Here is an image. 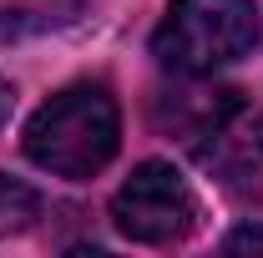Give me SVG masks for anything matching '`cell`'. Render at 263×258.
<instances>
[{
  "mask_svg": "<svg viewBox=\"0 0 263 258\" xmlns=\"http://www.w3.org/2000/svg\"><path fill=\"white\" fill-rule=\"evenodd\" d=\"M111 218L127 233L132 243H182L197 228L202 208H197V193L187 188V177L172 167V162H142L127 182L111 197Z\"/></svg>",
  "mask_w": 263,
  "mask_h": 258,
  "instance_id": "3957f363",
  "label": "cell"
},
{
  "mask_svg": "<svg viewBox=\"0 0 263 258\" xmlns=\"http://www.w3.org/2000/svg\"><path fill=\"white\" fill-rule=\"evenodd\" d=\"M228 248H263V228H238L228 238Z\"/></svg>",
  "mask_w": 263,
  "mask_h": 258,
  "instance_id": "8992f818",
  "label": "cell"
},
{
  "mask_svg": "<svg viewBox=\"0 0 263 258\" xmlns=\"http://www.w3.org/2000/svg\"><path fill=\"white\" fill-rule=\"evenodd\" d=\"M122 142V112L106 86L76 81L46 101L26 127V157L51 172V177H97L106 162L117 157Z\"/></svg>",
  "mask_w": 263,
  "mask_h": 258,
  "instance_id": "6da1fadb",
  "label": "cell"
},
{
  "mask_svg": "<svg viewBox=\"0 0 263 258\" xmlns=\"http://www.w3.org/2000/svg\"><path fill=\"white\" fill-rule=\"evenodd\" d=\"M35 218H41L35 188H26L21 177H5V172H0V238H5V233H26Z\"/></svg>",
  "mask_w": 263,
  "mask_h": 258,
  "instance_id": "5b68a950",
  "label": "cell"
},
{
  "mask_svg": "<svg viewBox=\"0 0 263 258\" xmlns=\"http://www.w3.org/2000/svg\"><path fill=\"white\" fill-rule=\"evenodd\" d=\"M197 157L208 162L213 172H223L228 182L253 177V172L263 167V117H258V112H248L243 101L228 106L213 127L197 137Z\"/></svg>",
  "mask_w": 263,
  "mask_h": 258,
  "instance_id": "277c9868",
  "label": "cell"
},
{
  "mask_svg": "<svg viewBox=\"0 0 263 258\" xmlns=\"http://www.w3.org/2000/svg\"><path fill=\"white\" fill-rule=\"evenodd\" d=\"M258 46L253 0H172L152 31V56L177 76H213Z\"/></svg>",
  "mask_w": 263,
  "mask_h": 258,
  "instance_id": "7a4b0ae2",
  "label": "cell"
},
{
  "mask_svg": "<svg viewBox=\"0 0 263 258\" xmlns=\"http://www.w3.org/2000/svg\"><path fill=\"white\" fill-rule=\"evenodd\" d=\"M10 106H15V91H10V81L0 76V127L10 122Z\"/></svg>",
  "mask_w": 263,
  "mask_h": 258,
  "instance_id": "52a82bcc",
  "label": "cell"
}]
</instances>
